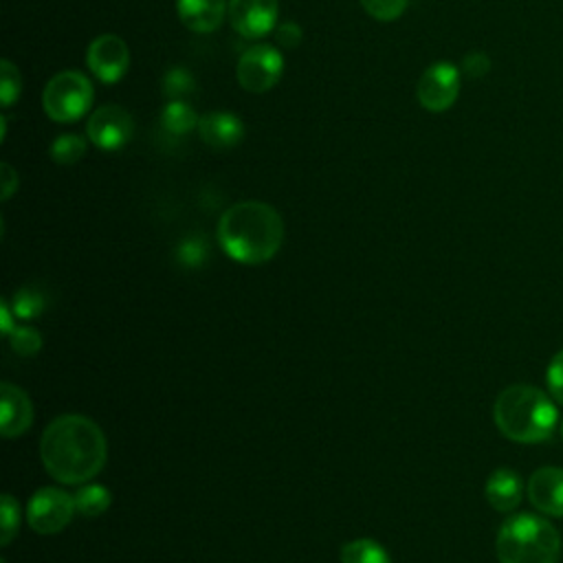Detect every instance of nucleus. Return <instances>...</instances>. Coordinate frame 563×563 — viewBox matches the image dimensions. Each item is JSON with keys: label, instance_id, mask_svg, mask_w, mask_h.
<instances>
[{"label": "nucleus", "instance_id": "obj_1", "mask_svg": "<svg viewBox=\"0 0 563 563\" xmlns=\"http://www.w3.org/2000/svg\"><path fill=\"white\" fill-rule=\"evenodd\" d=\"M46 473L62 484L90 482L108 460V442L99 424L81 413H64L46 424L40 440Z\"/></svg>", "mask_w": 563, "mask_h": 563}, {"label": "nucleus", "instance_id": "obj_2", "mask_svg": "<svg viewBox=\"0 0 563 563\" xmlns=\"http://www.w3.org/2000/svg\"><path fill=\"white\" fill-rule=\"evenodd\" d=\"M218 242L240 264H264L284 242L282 216L260 200L235 202L218 222Z\"/></svg>", "mask_w": 563, "mask_h": 563}, {"label": "nucleus", "instance_id": "obj_3", "mask_svg": "<svg viewBox=\"0 0 563 563\" xmlns=\"http://www.w3.org/2000/svg\"><path fill=\"white\" fill-rule=\"evenodd\" d=\"M493 418L508 440L534 444L552 438L559 424V409L552 396L539 387L510 385L497 396Z\"/></svg>", "mask_w": 563, "mask_h": 563}, {"label": "nucleus", "instance_id": "obj_4", "mask_svg": "<svg viewBox=\"0 0 563 563\" xmlns=\"http://www.w3.org/2000/svg\"><path fill=\"white\" fill-rule=\"evenodd\" d=\"M499 563H556L561 554L559 530L541 515H510L495 541Z\"/></svg>", "mask_w": 563, "mask_h": 563}, {"label": "nucleus", "instance_id": "obj_5", "mask_svg": "<svg viewBox=\"0 0 563 563\" xmlns=\"http://www.w3.org/2000/svg\"><path fill=\"white\" fill-rule=\"evenodd\" d=\"M90 101L92 86L79 70H62L53 75L42 95L46 114L57 123L77 121L90 108Z\"/></svg>", "mask_w": 563, "mask_h": 563}, {"label": "nucleus", "instance_id": "obj_6", "mask_svg": "<svg viewBox=\"0 0 563 563\" xmlns=\"http://www.w3.org/2000/svg\"><path fill=\"white\" fill-rule=\"evenodd\" d=\"M77 506L75 497L59 488H40L26 506V521L37 534H55L68 526Z\"/></svg>", "mask_w": 563, "mask_h": 563}, {"label": "nucleus", "instance_id": "obj_7", "mask_svg": "<svg viewBox=\"0 0 563 563\" xmlns=\"http://www.w3.org/2000/svg\"><path fill=\"white\" fill-rule=\"evenodd\" d=\"M284 70V57L268 44L251 46L238 62V81L249 92L271 90Z\"/></svg>", "mask_w": 563, "mask_h": 563}, {"label": "nucleus", "instance_id": "obj_8", "mask_svg": "<svg viewBox=\"0 0 563 563\" xmlns=\"http://www.w3.org/2000/svg\"><path fill=\"white\" fill-rule=\"evenodd\" d=\"M460 92V73L449 62L431 64L418 79V103L429 112H444L453 106Z\"/></svg>", "mask_w": 563, "mask_h": 563}, {"label": "nucleus", "instance_id": "obj_9", "mask_svg": "<svg viewBox=\"0 0 563 563\" xmlns=\"http://www.w3.org/2000/svg\"><path fill=\"white\" fill-rule=\"evenodd\" d=\"M86 64L99 81L114 84L128 70V64H130L128 44L114 33H103L90 42L86 53Z\"/></svg>", "mask_w": 563, "mask_h": 563}, {"label": "nucleus", "instance_id": "obj_10", "mask_svg": "<svg viewBox=\"0 0 563 563\" xmlns=\"http://www.w3.org/2000/svg\"><path fill=\"white\" fill-rule=\"evenodd\" d=\"M88 139L101 150H119L123 147L134 132V121L128 110L110 103L97 108L86 123Z\"/></svg>", "mask_w": 563, "mask_h": 563}, {"label": "nucleus", "instance_id": "obj_11", "mask_svg": "<svg viewBox=\"0 0 563 563\" xmlns=\"http://www.w3.org/2000/svg\"><path fill=\"white\" fill-rule=\"evenodd\" d=\"M229 22L242 37L257 40L273 31L277 0H229Z\"/></svg>", "mask_w": 563, "mask_h": 563}, {"label": "nucleus", "instance_id": "obj_12", "mask_svg": "<svg viewBox=\"0 0 563 563\" xmlns=\"http://www.w3.org/2000/svg\"><path fill=\"white\" fill-rule=\"evenodd\" d=\"M528 499L548 517H563V468L541 466L528 479Z\"/></svg>", "mask_w": 563, "mask_h": 563}, {"label": "nucleus", "instance_id": "obj_13", "mask_svg": "<svg viewBox=\"0 0 563 563\" xmlns=\"http://www.w3.org/2000/svg\"><path fill=\"white\" fill-rule=\"evenodd\" d=\"M0 420H2V435L18 438L22 435L33 422V405L24 389L13 383H2L0 387Z\"/></svg>", "mask_w": 563, "mask_h": 563}, {"label": "nucleus", "instance_id": "obj_14", "mask_svg": "<svg viewBox=\"0 0 563 563\" xmlns=\"http://www.w3.org/2000/svg\"><path fill=\"white\" fill-rule=\"evenodd\" d=\"M176 11L180 22L196 33H211L216 31L227 11L224 0H176Z\"/></svg>", "mask_w": 563, "mask_h": 563}, {"label": "nucleus", "instance_id": "obj_15", "mask_svg": "<svg viewBox=\"0 0 563 563\" xmlns=\"http://www.w3.org/2000/svg\"><path fill=\"white\" fill-rule=\"evenodd\" d=\"M200 139L216 150H227L240 143L244 134V125L235 114L229 112H209L198 121Z\"/></svg>", "mask_w": 563, "mask_h": 563}, {"label": "nucleus", "instance_id": "obj_16", "mask_svg": "<svg viewBox=\"0 0 563 563\" xmlns=\"http://www.w3.org/2000/svg\"><path fill=\"white\" fill-rule=\"evenodd\" d=\"M523 495V482L512 468H497L486 482V499L499 512H510L519 506Z\"/></svg>", "mask_w": 563, "mask_h": 563}, {"label": "nucleus", "instance_id": "obj_17", "mask_svg": "<svg viewBox=\"0 0 563 563\" xmlns=\"http://www.w3.org/2000/svg\"><path fill=\"white\" fill-rule=\"evenodd\" d=\"M341 563H391V559L374 539H354L343 545Z\"/></svg>", "mask_w": 563, "mask_h": 563}, {"label": "nucleus", "instance_id": "obj_18", "mask_svg": "<svg viewBox=\"0 0 563 563\" xmlns=\"http://www.w3.org/2000/svg\"><path fill=\"white\" fill-rule=\"evenodd\" d=\"M198 121H200V119H198V114L194 112V108H191L189 103L180 101V99H172V101L165 106L163 114H161L163 128H165L167 132H172V134H185V132L194 130V128L198 125Z\"/></svg>", "mask_w": 563, "mask_h": 563}, {"label": "nucleus", "instance_id": "obj_19", "mask_svg": "<svg viewBox=\"0 0 563 563\" xmlns=\"http://www.w3.org/2000/svg\"><path fill=\"white\" fill-rule=\"evenodd\" d=\"M75 506L84 517H99L110 506V490L101 484H86L77 490Z\"/></svg>", "mask_w": 563, "mask_h": 563}, {"label": "nucleus", "instance_id": "obj_20", "mask_svg": "<svg viewBox=\"0 0 563 563\" xmlns=\"http://www.w3.org/2000/svg\"><path fill=\"white\" fill-rule=\"evenodd\" d=\"M86 152V141L77 134H62L53 141L48 154L55 163L59 165H70V163H77Z\"/></svg>", "mask_w": 563, "mask_h": 563}, {"label": "nucleus", "instance_id": "obj_21", "mask_svg": "<svg viewBox=\"0 0 563 563\" xmlns=\"http://www.w3.org/2000/svg\"><path fill=\"white\" fill-rule=\"evenodd\" d=\"M194 90V77L183 66H172L163 75V95L169 99H180Z\"/></svg>", "mask_w": 563, "mask_h": 563}, {"label": "nucleus", "instance_id": "obj_22", "mask_svg": "<svg viewBox=\"0 0 563 563\" xmlns=\"http://www.w3.org/2000/svg\"><path fill=\"white\" fill-rule=\"evenodd\" d=\"M9 341L13 352L20 356H33L42 347V336L29 325H13V330L9 332Z\"/></svg>", "mask_w": 563, "mask_h": 563}, {"label": "nucleus", "instance_id": "obj_23", "mask_svg": "<svg viewBox=\"0 0 563 563\" xmlns=\"http://www.w3.org/2000/svg\"><path fill=\"white\" fill-rule=\"evenodd\" d=\"M42 308H44V297L35 288H20L13 295V312H15V317L33 319V317H37L42 312Z\"/></svg>", "mask_w": 563, "mask_h": 563}, {"label": "nucleus", "instance_id": "obj_24", "mask_svg": "<svg viewBox=\"0 0 563 563\" xmlns=\"http://www.w3.org/2000/svg\"><path fill=\"white\" fill-rule=\"evenodd\" d=\"M0 501H2V508H0V515H2V539H0V543L9 545L11 539L15 537L18 528H20V506H18V501L11 495H2Z\"/></svg>", "mask_w": 563, "mask_h": 563}, {"label": "nucleus", "instance_id": "obj_25", "mask_svg": "<svg viewBox=\"0 0 563 563\" xmlns=\"http://www.w3.org/2000/svg\"><path fill=\"white\" fill-rule=\"evenodd\" d=\"M361 4L372 18L380 22L396 20L407 9V0H361Z\"/></svg>", "mask_w": 563, "mask_h": 563}, {"label": "nucleus", "instance_id": "obj_26", "mask_svg": "<svg viewBox=\"0 0 563 563\" xmlns=\"http://www.w3.org/2000/svg\"><path fill=\"white\" fill-rule=\"evenodd\" d=\"M0 70H2L0 97H2V106L9 108L18 99V95H20V73H18V68L9 59H2Z\"/></svg>", "mask_w": 563, "mask_h": 563}, {"label": "nucleus", "instance_id": "obj_27", "mask_svg": "<svg viewBox=\"0 0 563 563\" xmlns=\"http://www.w3.org/2000/svg\"><path fill=\"white\" fill-rule=\"evenodd\" d=\"M545 383H548V394L563 405V350L556 352L545 369Z\"/></svg>", "mask_w": 563, "mask_h": 563}, {"label": "nucleus", "instance_id": "obj_28", "mask_svg": "<svg viewBox=\"0 0 563 563\" xmlns=\"http://www.w3.org/2000/svg\"><path fill=\"white\" fill-rule=\"evenodd\" d=\"M205 242L198 238H189L178 249V260L187 266H198L205 260Z\"/></svg>", "mask_w": 563, "mask_h": 563}, {"label": "nucleus", "instance_id": "obj_29", "mask_svg": "<svg viewBox=\"0 0 563 563\" xmlns=\"http://www.w3.org/2000/svg\"><path fill=\"white\" fill-rule=\"evenodd\" d=\"M462 68H464V73H466L468 77H484V75L490 70V59H488L484 53L473 51V53H468V55L464 57Z\"/></svg>", "mask_w": 563, "mask_h": 563}, {"label": "nucleus", "instance_id": "obj_30", "mask_svg": "<svg viewBox=\"0 0 563 563\" xmlns=\"http://www.w3.org/2000/svg\"><path fill=\"white\" fill-rule=\"evenodd\" d=\"M277 42L286 48H295L301 42V29L295 22H284L277 29Z\"/></svg>", "mask_w": 563, "mask_h": 563}, {"label": "nucleus", "instance_id": "obj_31", "mask_svg": "<svg viewBox=\"0 0 563 563\" xmlns=\"http://www.w3.org/2000/svg\"><path fill=\"white\" fill-rule=\"evenodd\" d=\"M2 180H4V187H2V200H7L13 189H15V183H18V176L13 174V169L9 165H2Z\"/></svg>", "mask_w": 563, "mask_h": 563}, {"label": "nucleus", "instance_id": "obj_32", "mask_svg": "<svg viewBox=\"0 0 563 563\" xmlns=\"http://www.w3.org/2000/svg\"><path fill=\"white\" fill-rule=\"evenodd\" d=\"M561 435H563V422H561Z\"/></svg>", "mask_w": 563, "mask_h": 563}]
</instances>
